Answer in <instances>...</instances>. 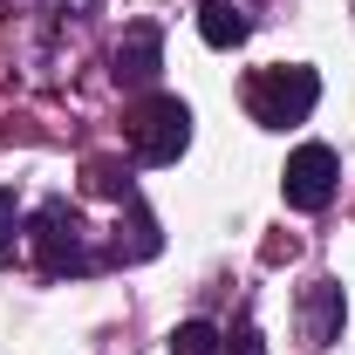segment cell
<instances>
[{
	"mask_svg": "<svg viewBox=\"0 0 355 355\" xmlns=\"http://www.w3.org/2000/svg\"><path fill=\"white\" fill-rule=\"evenodd\" d=\"M314 103H321V76L314 69H260L246 83V110H253V123H266V130L301 123Z\"/></svg>",
	"mask_w": 355,
	"mask_h": 355,
	"instance_id": "6da1fadb",
	"label": "cell"
},
{
	"mask_svg": "<svg viewBox=\"0 0 355 355\" xmlns=\"http://www.w3.org/2000/svg\"><path fill=\"white\" fill-rule=\"evenodd\" d=\"M35 260L48 273H89L96 266V246H89V225L69 198H48L35 212Z\"/></svg>",
	"mask_w": 355,
	"mask_h": 355,
	"instance_id": "7a4b0ae2",
	"label": "cell"
},
{
	"mask_svg": "<svg viewBox=\"0 0 355 355\" xmlns=\"http://www.w3.org/2000/svg\"><path fill=\"white\" fill-rule=\"evenodd\" d=\"M184 144H191V110H184L178 96H150V103L130 116V150H137V164H178V157H184Z\"/></svg>",
	"mask_w": 355,
	"mask_h": 355,
	"instance_id": "3957f363",
	"label": "cell"
},
{
	"mask_svg": "<svg viewBox=\"0 0 355 355\" xmlns=\"http://www.w3.org/2000/svg\"><path fill=\"white\" fill-rule=\"evenodd\" d=\"M335 184H342V157H335L328 144H301V150L287 157V178H280V191H287L294 212H321V205L335 198Z\"/></svg>",
	"mask_w": 355,
	"mask_h": 355,
	"instance_id": "277c9868",
	"label": "cell"
},
{
	"mask_svg": "<svg viewBox=\"0 0 355 355\" xmlns=\"http://www.w3.org/2000/svg\"><path fill=\"white\" fill-rule=\"evenodd\" d=\"M342 314H349L342 287H335V280H308V294H301V342H308V349H328V342L342 335Z\"/></svg>",
	"mask_w": 355,
	"mask_h": 355,
	"instance_id": "5b68a950",
	"label": "cell"
},
{
	"mask_svg": "<svg viewBox=\"0 0 355 355\" xmlns=\"http://www.w3.org/2000/svg\"><path fill=\"white\" fill-rule=\"evenodd\" d=\"M157 62H164V35H157V21H137L130 35L116 42V83H130V89L157 83Z\"/></svg>",
	"mask_w": 355,
	"mask_h": 355,
	"instance_id": "8992f818",
	"label": "cell"
},
{
	"mask_svg": "<svg viewBox=\"0 0 355 355\" xmlns=\"http://www.w3.org/2000/svg\"><path fill=\"white\" fill-rule=\"evenodd\" d=\"M198 35H205V48H239L253 35V21H246L232 0H205V7H198Z\"/></svg>",
	"mask_w": 355,
	"mask_h": 355,
	"instance_id": "52a82bcc",
	"label": "cell"
},
{
	"mask_svg": "<svg viewBox=\"0 0 355 355\" xmlns=\"http://www.w3.org/2000/svg\"><path fill=\"white\" fill-rule=\"evenodd\" d=\"M212 349H219V328L212 321H184L171 335V355H212Z\"/></svg>",
	"mask_w": 355,
	"mask_h": 355,
	"instance_id": "ba28073f",
	"label": "cell"
},
{
	"mask_svg": "<svg viewBox=\"0 0 355 355\" xmlns=\"http://www.w3.org/2000/svg\"><path fill=\"white\" fill-rule=\"evenodd\" d=\"M14 225H21V212H14V191H0V253L14 246Z\"/></svg>",
	"mask_w": 355,
	"mask_h": 355,
	"instance_id": "9c48e42d",
	"label": "cell"
},
{
	"mask_svg": "<svg viewBox=\"0 0 355 355\" xmlns=\"http://www.w3.org/2000/svg\"><path fill=\"white\" fill-rule=\"evenodd\" d=\"M225 355H266L260 328H239V335H232V349H225Z\"/></svg>",
	"mask_w": 355,
	"mask_h": 355,
	"instance_id": "30bf717a",
	"label": "cell"
}]
</instances>
